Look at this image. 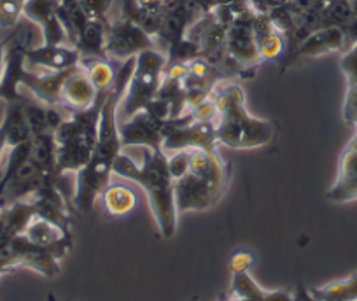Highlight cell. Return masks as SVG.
<instances>
[{
  "label": "cell",
  "mask_w": 357,
  "mask_h": 301,
  "mask_svg": "<svg viewBox=\"0 0 357 301\" xmlns=\"http://www.w3.org/2000/svg\"><path fill=\"white\" fill-rule=\"evenodd\" d=\"M310 294L315 301H357V273L328 284L321 289H312Z\"/></svg>",
  "instance_id": "cell-23"
},
{
  "label": "cell",
  "mask_w": 357,
  "mask_h": 301,
  "mask_svg": "<svg viewBox=\"0 0 357 301\" xmlns=\"http://www.w3.org/2000/svg\"><path fill=\"white\" fill-rule=\"evenodd\" d=\"M79 65L86 75L89 77L91 84L97 91H109L114 84L116 79V68L112 67L109 58H81Z\"/></svg>",
  "instance_id": "cell-21"
},
{
  "label": "cell",
  "mask_w": 357,
  "mask_h": 301,
  "mask_svg": "<svg viewBox=\"0 0 357 301\" xmlns=\"http://www.w3.org/2000/svg\"><path fill=\"white\" fill-rule=\"evenodd\" d=\"M32 160L46 173H56V139L54 133H40L32 137ZM60 177V176H58Z\"/></svg>",
  "instance_id": "cell-22"
},
{
  "label": "cell",
  "mask_w": 357,
  "mask_h": 301,
  "mask_svg": "<svg viewBox=\"0 0 357 301\" xmlns=\"http://www.w3.org/2000/svg\"><path fill=\"white\" fill-rule=\"evenodd\" d=\"M26 47L29 46L20 43V40L6 47L4 74H2V79H0V100L8 102V104H25V102H29L20 93L23 74L26 70Z\"/></svg>",
  "instance_id": "cell-12"
},
{
  "label": "cell",
  "mask_w": 357,
  "mask_h": 301,
  "mask_svg": "<svg viewBox=\"0 0 357 301\" xmlns=\"http://www.w3.org/2000/svg\"><path fill=\"white\" fill-rule=\"evenodd\" d=\"M165 15V0H123L121 16L139 25L151 37L160 32Z\"/></svg>",
  "instance_id": "cell-17"
},
{
  "label": "cell",
  "mask_w": 357,
  "mask_h": 301,
  "mask_svg": "<svg viewBox=\"0 0 357 301\" xmlns=\"http://www.w3.org/2000/svg\"><path fill=\"white\" fill-rule=\"evenodd\" d=\"M25 0H0V26L11 29L23 16Z\"/></svg>",
  "instance_id": "cell-26"
},
{
  "label": "cell",
  "mask_w": 357,
  "mask_h": 301,
  "mask_svg": "<svg viewBox=\"0 0 357 301\" xmlns=\"http://www.w3.org/2000/svg\"><path fill=\"white\" fill-rule=\"evenodd\" d=\"M257 49H259L261 61H270L277 60V58L282 56L287 49V37L282 32H279L277 29H273L272 32L264 33V36L257 37Z\"/></svg>",
  "instance_id": "cell-24"
},
{
  "label": "cell",
  "mask_w": 357,
  "mask_h": 301,
  "mask_svg": "<svg viewBox=\"0 0 357 301\" xmlns=\"http://www.w3.org/2000/svg\"><path fill=\"white\" fill-rule=\"evenodd\" d=\"M58 4L60 0H25L23 16L40 26L46 46H60V44L70 46L67 30L58 16Z\"/></svg>",
  "instance_id": "cell-9"
},
{
  "label": "cell",
  "mask_w": 357,
  "mask_h": 301,
  "mask_svg": "<svg viewBox=\"0 0 357 301\" xmlns=\"http://www.w3.org/2000/svg\"><path fill=\"white\" fill-rule=\"evenodd\" d=\"M79 2H81L82 9H84L89 20H97V22L105 23V25L111 23L109 13H111L114 0H79Z\"/></svg>",
  "instance_id": "cell-25"
},
{
  "label": "cell",
  "mask_w": 357,
  "mask_h": 301,
  "mask_svg": "<svg viewBox=\"0 0 357 301\" xmlns=\"http://www.w3.org/2000/svg\"><path fill=\"white\" fill-rule=\"evenodd\" d=\"M98 97V91L91 84L86 72L82 70L81 65L72 70V74L65 79L63 88H61V104L72 111H84L91 107Z\"/></svg>",
  "instance_id": "cell-16"
},
{
  "label": "cell",
  "mask_w": 357,
  "mask_h": 301,
  "mask_svg": "<svg viewBox=\"0 0 357 301\" xmlns=\"http://www.w3.org/2000/svg\"><path fill=\"white\" fill-rule=\"evenodd\" d=\"M8 147V126H6L4 119L0 123V158H2V153Z\"/></svg>",
  "instance_id": "cell-30"
},
{
  "label": "cell",
  "mask_w": 357,
  "mask_h": 301,
  "mask_svg": "<svg viewBox=\"0 0 357 301\" xmlns=\"http://www.w3.org/2000/svg\"><path fill=\"white\" fill-rule=\"evenodd\" d=\"M75 67L61 72H44V74H33V72L25 70L22 79V86L32 91L37 100L50 107H56L61 104V88H63L65 79L72 74Z\"/></svg>",
  "instance_id": "cell-15"
},
{
  "label": "cell",
  "mask_w": 357,
  "mask_h": 301,
  "mask_svg": "<svg viewBox=\"0 0 357 301\" xmlns=\"http://www.w3.org/2000/svg\"><path fill=\"white\" fill-rule=\"evenodd\" d=\"M174 196L177 214L207 210L218 201V196L214 194L212 187L208 186L207 180L193 172H188L186 176L175 180Z\"/></svg>",
  "instance_id": "cell-10"
},
{
  "label": "cell",
  "mask_w": 357,
  "mask_h": 301,
  "mask_svg": "<svg viewBox=\"0 0 357 301\" xmlns=\"http://www.w3.org/2000/svg\"><path fill=\"white\" fill-rule=\"evenodd\" d=\"M11 40L9 37L8 40H0V79H2V74H4V61H6V46Z\"/></svg>",
  "instance_id": "cell-31"
},
{
  "label": "cell",
  "mask_w": 357,
  "mask_h": 301,
  "mask_svg": "<svg viewBox=\"0 0 357 301\" xmlns=\"http://www.w3.org/2000/svg\"><path fill=\"white\" fill-rule=\"evenodd\" d=\"M100 196L104 200L105 212L109 215H114V217L130 214L137 205L135 193L128 186H125V184H109L102 191Z\"/></svg>",
  "instance_id": "cell-20"
},
{
  "label": "cell",
  "mask_w": 357,
  "mask_h": 301,
  "mask_svg": "<svg viewBox=\"0 0 357 301\" xmlns=\"http://www.w3.org/2000/svg\"><path fill=\"white\" fill-rule=\"evenodd\" d=\"M161 149L167 150H184V149H204L215 153L218 140H215V123L193 121L186 126L175 128L165 137Z\"/></svg>",
  "instance_id": "cell-11"
},
{
  "label": "cell",
  "mask_w": 357,
  "mask_h": 301,
  "mask_svg": "<svg viewBox=\"0 0 357 301\" xmlns=\"http://www.w3.org/2000/svg\"><path fill=\"white\" fill-rule=\"evenodd\" d=\"M135 58L121 61V67L116 72L114 84L109 90L104 107H102L93 155H91L88 165L75 172V190L72 203L84 214H89L93 210L95 200L111 184L112 167H114L116 158L123 149L121 137H119L118 109L126 86H128L130 77L133 74V68H135Z\"/></svg>",
  "instance_id": "cell-1"
},
{
  "label": "cell",
  "mask_w": 357,
  "mask_h": 301,
  "mask_svg": "<svg viewBox=\"0 0 357 301\" xmlns=\"http://www.w3.org/2000/svg\"><path fill=\"white\" fill-rule=\"evenodd\" d=\"M112 173L142 186L161 237H174L178 214L175 208L174 179L168 170L167 153L163 149L144 147L142 165H137L128 155L119 153L112 167Z\"/></svg>",
  "instance_id": "cell-2"
},
{
  "label": "cell",
  "mask_w": 357,
  "mask_h": 301,
  "mask_svg": "<svg viewBox=\"0 0 357 301\" xmlns=\"http://www.w3.org/2000/svg\"><path fill=\"white\" fill-rule=\"evenodd\" d=\"M218 107L215 140L231 149H254L266 146L275 137L277 128L268 119H257L245 107V93L240 83L219 81L212 90Z\"/></svg>",
  "instance_id": "cell-3"
},
{
  "label": "cell",
  "mask_w": 357,
  "mask_h": 301,
  "mask_svg": "<svg viewBox=\"0 0 357 301\" xmlns=\"http://www.w3.org/2000/svg\"><path fill=\"white\" fill-rule=\"evenodd\" d=\"M191 150L193 149L175 150V153H172V156H168V170H170V176L174 179V183L190 172Z\"/></svg>",
  "instance_id": "cell-27"
},
{
  "label": "cell",
  "mask_w": 357,
  "mask_h": 301,
  "mask_svg": "<svg viewBox=\"0 0 357 301\" xmlns=\"http://www.w3.org/2000/svg\"><path fill=\"white\" fill-rule=\"evenodd\" d=\"M326 198L331 201L357 200V150H343L340 158L338 177Z\"/></svg>",
  "instance_id": "cell-18"
},
{
  "label": "cell",
  "mask_w": 357,
  "mask_h": 301,
  "mask_svg": "<svg viewBox=\"0 0 357 301\" xmlns=\"http://www.w3.org/2000/svg\"><path fill=\"white\" fill-rule=\"evenodd\" d=\"M165 123H167V119L156 118V116H153L146 109L133 114L130 119L119 121L121 146L161 149L165 140Z\"/></svg>",
  "instance_id": "cell-8"
},
{
  "label": "cell",
  "mask_w": 357,
  "mask_h": 301,
  "mask_svg": "<svg viewBox=\"0 0 357 301\" xmlns=\"http://www.w3.org/2000/svg\"><path fill=\"white\" fill-rule=\"evenodd\" d=\"M221 301H254V300H245V298H238L231 294V298H228V300H221Z\"/></svg>",
  "instance_id": "cell-33"
},
{
  "label": "cell",
  "mask_w": 357,
  "mask_h": 301,
  "mask_svg": "<svg viewBox=\"0 0 357 301\" xmlns=\"http://www.w3.org/2000/svg\"><path fill=\"white\" fill-rule=\"evenodd\" d=\"M340 67H342L343 74H345L349 88L357 86V43H354V46L343 54Z\"/></svg>",
  "instance_id": "cell-28"
},
{
  "label": "cell",
  "mask_w": 357,
  "mask_h": 301,
  "mask_svg": "<svg viewBox=\"0 0 357 301\" xmlns=\"http://www.w3.org/2000/svg\"><path fill=\"white\" fill-rule=\"evenodd\" d=\"M109 91H98V97L91 107L72 112L65 118L60 128L54 132L56 139V173H75L88 165L95 150L98 137V125L104 102Z\"/></svg>",
  "instance_id": "cell-4"
},
{
  "label": "cell",
  "mask_w": 357,
  "mask_h": 301,
  "mask_svg": "<svg viewBox=\"0 0 357 301\" xmlns=\"http://www.w3.org/2000/svg\"><path fill=\"white\" fill-rule=\"evenodd\" d=\"M165 67H167V56L156 47L137 54L135 68L118 109L119 121H125L137 112L144 111L156 98L163 81Z\"/></svg>",
  "instance_id": "cell-5"
},
{
  "label": "cell",
  "mask_w": 357,
  "mask_h": 301,
  "mask_svg": "<svg viewBox=\"0 0 357 301\" xmlns=\"http://www.w3.org/2000/svg\"><path fill=\"white\" fill-rule=\"evenodd\" d=\"M105 37H107V25L97 20H89L86 29L75 40L74 47L79 51L81 58H107Z\"/></svg>",
  "instance_id": "cell-19"
},
{
  "label": "cell",
  "mask_w": 357,
  "mask_h": 301,
  "mask_svg": "<svg viewBox=\"0 0 357 301\" xmlns=\"http://www.w3.org/2000/svg\"><path fill=\"white\" fill-rule=\"evenodd\" d=\"M26 63L32 67L46 68L50 72L68 70L72 67H77L81 61V54L74 46L60 44V46H43L26 47L25 51Z\"/></svg>",
  "instance_id": "cell-14"
},
{
  "label": "cell",
  "mask_w": 357,
  "mask_h": 301,
  "mask_svg": "<svg viewBox=\"0 0 357 301\" xmlns=\"http://www.w3.org/2000/svg\"><path fill=\"white\" fill-rule=\"evenodd\" d=\"M254 263V256L247 251H238L231 256V261H229V266H231L233 273L240 272H249V268Z\"/></svg>",
  "instance_id": "cell-29"
},
{
  "label": "cell",
  "mask_w": 357,
  "mask_h": 301,
  "mask_svg": "<svg viewBox=\"0 0 357 301\" xmlns=\"http://www.w3.org/2000/svg\"><path fill=\"white\" fill-rule=\"evenodd\" d=\"M347 149L357 150V133H356V137H354V139L350 140V144H349V146H347Z\"/></svg>",
  "instance_id": "cell-32"
},
{
  "label": "cell",
  "mask_w": 357,
  "mask_h": 301,
  "mask_svg": "<svg viewBox=\"0 0 357 301\" xmlns=\"http://www.w3.org/2000/svg\"><path fill=\"white\" fill-rule=\"evenodd\" d=\"M154 37L144 32L139 25L130 22L125 16L118 20H111L107 25V37H105V54L109 60L125 61L128 58H135L142 51L153 49Z\"/></svg>",
  "instance_id": "cell-6"
},
{
  "label": "cell",
  "mask_w": 357,
  "mask_h": 301,
  "mask_svg": "<svg viewBox=\"0 0 357 301\" xmlns=\"http://www.w3.org/2000/svg\"><path fill=\"white\" fill-rule=\"evenodd\" d=\"M256 13L247 9L236 16L228 29L226 36V54L238 65L240 68H249L261 63L259 49L254 37L252 22Z\"/></svg>",
  "instance_id": "cell-7"
},
{
  "label": "cell",
  "mask_w": 357,
  "mask_h": 301,
  "mask_svg": "<svg viewBox=\"0 0 357 301\" xmlns=\"http://www.w3.org/2000/svg\"><path fill=\"white\" fill-rule=\"evenodd\" d=\"M345 43L347 33L342 26H322V29L312 32L300 46L294 47L286 65H291L298 58H317L342 51Z\"/></svg>",
  "instance_id": "cell-13"
}]
</instances>
